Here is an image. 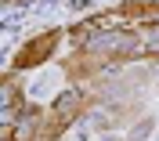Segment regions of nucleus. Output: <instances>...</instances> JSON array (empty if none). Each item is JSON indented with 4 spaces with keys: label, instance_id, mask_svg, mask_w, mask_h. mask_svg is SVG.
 I'll return each mask as SVG.
<instances>
[{
    "label": "nucleus",
    "instance_id": "obj_1",
    "mask_svg": "<svg viewBox=\"0 0 159 141\" xmlns=\"http://www.w3.org/2000/svg\"><path fill=\"white\" fill-rule=\"evenodd\" d=\"M54 43H58V33H40L36 40H29L18 54H15V69H36V65H43V61L51 58Z\"/></svg>",
    "mask_w": 159,
    "mask_h": 141
},
{
    "label": "nucleus",
    "instance_id": "obj_2",
    "mask_svg": "<svg viewBox=\"0 0 159 141\" xmlns=\"http://www.w3.org/2000/svg\"><path fill=\"white\" fill-rule=\"evenodd\" d=\"M80 109H83L80 91H65L58 101H54V109H51V134H61V130L80 116Z\"/></svg>",
    "mask_w": 159,
    "mask_h": 141
}]
</instances>
